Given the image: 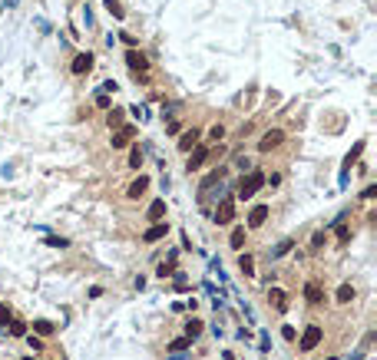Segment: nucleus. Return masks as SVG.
<instances>
[{
    "label": "nucleus",
    "mask_w": 377,
    "mask_h": 360,
    "mask_svg": "<svg viewBox=\"0 0 377 360\" xmlns=\"http://www.w3.org/2000/svg\"><path fill=\"white\" fill-rule=\"evenodd\" d=\"M262 185H265V175L258 172V169H251V172L245 175V179H242V188H239V195H242V199H251V195H255Z\"/></svg>",
    "instance_id": "f257e3e1"
},
{
    "label": "nucleus",
    "mask_w": 377,
    "mask_h": 360,
    "mask_svg": "<svg viewBox=\"0 0 377 360\" xmlns=\"http://www.w3.org/2000/svg\"><path fill=\"white\" fill-rule=\"evenodd\" d=\"M232 218H235V199H232V195H225V199L219 202V208H215V222H219V225H228Z\"/></svg>",
    "instance_id": "f03ea898"
},
{
    "label": "nucleus",
    "mask_w": 377,
    "mask_h": 360,
    "mask_svg": "<svg viewBox=\"0 0 377 360\" xmlns=\"http://www.w3.org/2000/svg\"><path fill=\"white\" fill-rule=\"evenodd\" d=\"M132 139H136V126H116V132H113V149H126Z\"/></svg>",
    "instance_id": "7ed1b4c3"
},
{
    "label": "nucleus",
    "mask_w": 377,
    "mask_h": 360,
    "mask_svg": "<svg viewBox=\"0 0 377 360\" xmlns=\"http://www.w3.org/2000/svg\"><path fill=\"white\" fill-rule=\"evenodd\" d=\"M321 337H324V334H321L318 324H308V327H304V334H301V350H314V347L321 344Z\"/></svg>",
    "instance_id": "20e7f679"
},
{
    "label": "nucleus",
    "mask_w": 377,
    "mask_h": 360,
    "mask_svg": "<svg viewBox=\"0 0 377 360\" xmlns=\"http://www.w3.org/2000/svg\"><path fill=\"white\" fill-rule=\"evenodd\" d=\"M281 142H285V132H281V129H268V132L262 136V142H258V149H262V152H271V149H278Z\"/></svg>",
    "instance_id": "39448f33"
},
{
    "label": "nucleus",
    "mask_w": 377,
    "mask_h": 360,
    "mask_svg": "<svg viewBox=\"0 0 377 360\" xmlns=\"http://www.w3.org/2000/svg\"><path fill=\"white\" fill-rule=\"evenodd\" d=\"M126 66L136 69V73H146V69H149V60H146V56L139 53L136 46H129V53H126Z\"/></svg>",
    "instance_id": "423d86ee"
},
{
    "label": "nucleus",
    "mask_w": 377,
    "mask_h": 360,
    "mask_svg": "<svg viewBox=\"0 0 377 360\" xmlns=\"http://www.w3.org/2000/svg\"><path fill=\"white\" fill-rule=\"evenodd\" d=\"M93 63H96V56L93 53H76V60H73V73L76 76H83V73H89V69H93Z\"/></svg>",
    "instance_id": "0eeeda50"
},
{
    "label": "nucleus",
    "mask_w": 377,
    "mask_h": 360,
    "mask_svg": "<svg viewBox=\"0 0 377 360\" xmlns=\"http://www.w3.org/2000/svg\"><path fill=\"white\" fill-rule=\"evenodd\" d=\"M166 235H169V225H166V222H159V225H152V228H146V235H143V242H159V238H166Z\"/></svg>",
    "instance_id": "6e6552de"
},
{
    "label": "nucleus",
    "mask_w": 377,
    "mask_h": 360,
    "mask_svg": "<svg viewBox=\"0 0 377 360\" xmlns=\"http://www.w3.org/2000/svg\"><path fill=\"white\" fill-rule=\"evenodd\" d=\"M265 218H268V205H255L248 211V225H251V228H262Z\"/></svg>",
    "instance_id": "1a4fd4ad"
},
{
    "label": "nucleus",
    "mask_w": 377,
    "mask_h": 360,
    "mask_svg": "<svg viewBox=\"0 0 377 360\" xmlns=\"http://www.w3.org/2000/svg\"><path fill=\"white\" fill-rule=\"evenodd\" d=\"M195 142H199V129H185L182 136H179V149H182V152H192Z\"/></svg>",
    "instance_id": "9d476101"
},
{
    "label": "nucleus",
    "mask_w": 377,
    "mask_h": 360,
    "mask_svg": "<svg viewBox=\"0 0 377 360\" xmlns=\"http://www.w3.org/2000/svg\"><path fill=\"white\" fill-rule=\"evenodd\" d=\"M268 301L275 304V310H288V298H285V291H278V287L268 291Z\"/></svg>",
    "instance_id": "9b49d317"
},
{
    "label": "nucleus",
    "mask_w": 377,
    "mask_h": 360,
    "mask_svg": "<svg viewBox=\"0 0 377 360\" xmlns=\"http://www.w3.org/2000/svg\"><path fill=\"white\" fill-rule=\"evenodd\" d=\"M205 159H208V149H205V146H199V149H195L192 155H188V172H192V169H199Z\"/></svg>",
    "instance_id": "f8f14e48"
},
{
    "label": "nucleus",
    "mask_w": 377,
    "mask_h": 360,
    "mask_svg": "<svg viewBox=\"0 0 377 360\" xmlns=\"http://www.w3.org/2000/svg\"><path fill=\"white\" fill-rule=\"evenodd\" d=\"M304 298H308V304H321V301H324V291H321L318 284H304Z\"/></svg>",
    "instance_id": "ddd939ff"
},
{
    "label": "nucleus",
    "mask_w": 377,
    "mask_h": 360,
    "mask_svg": "<svg viewBox=\"0 0 377 360\" xmlns=\"http://www.w3.org/2000/svg\"><path fill=\"white\" fill-rule=\"evenodd\" d=\"M162 215H166V202H162V199H156V202L149 205V211H146V218H149V222H159Z\"/></svg>",
    "instance_id": "4468645a"
},
{
    "label": "nucleus",
    "mask_w": 377,
    "mask_h": 360,
    "mask_svg": "<svg viewBox=\"0 0 377 360\" xmlns=\"http://www.w3.org/2000/svg\"><path fill=\"white\" fill-rule=\"evenodd\" d=\"M146 188H149V179H146V175H139V179L129 185V199H139V195H143Z\"/></svg>",
    "instance_id": "2eb2a0df"
},
{
    "label": "nucleus",
    "mask_w": 377,
    "mask_h": 360,
    "mask_svg": "<svg viewBox=\"0 0 377 360\" xmlns=\"http://www.w3.org/2000/svg\"><path fill=\"white\" fill-rule=\"evenodd\" d=\"M192 347V341H188V337H176V341L169 344V354H182V350H188Z\"/></svg>",
    "instance_id": "dca6fc26"
},
{
    "label": "nucleus",
    "mask_w": 377,
    "mask_h": 360,
    "mask_svg": "<svg viewBox=\"0 0 377 360\" xmlns=\"http://www.w3.org/2000/svg\"><path fill=\"white\" fill-rule=\"evenodd\" d=\"M239 268H242V274L248 278V274L255 271V258H251V255H239Z\"/></svg>",
    "instance_id": "f3484780"
},
{
    "label": "nucleus",
    "mask_w": 377,
    "mask_h": 360,
    "mask_svg": "<svg viewBox=\"0 0 377 360\" xmlns=\"http://www.w3.org/2000/svg\"><path fill=\"white\" fill-rule=\"evenodd\" d=\"M338 301H341V304H351V301H354V287L351 284H341L338 287Z\"/></svg>",
    "instance_id": "a211bd4d"
},
{
    "label": "nucleus",
    "mask_w": 377,
    "mask_h": 360,
    "mask_svg": "<svg viewBox=\"0 0 377 360\" xmlns=\"http://www.w3.org/2000/svg\"><path fill=\"white\" fill-rule=\"evenodd\" d=\"M199 334H202V321H195V317H192V321L185 324V337H188V341H195Z\"/></svg>",
    "instance_id": "6ab92c4d"
},
{
    "label": "nucleus",
    "mask_w": 377,
    "mask_h": 360,
    "mask_svg": "<svg viewBox=\"0 0 377 360\" xmlns=\"http://www.w3.org/2000/svg\"><path fill=\"white\" fill-rule=\"evenodd\" d=\"M106 10H109V13H113V17H116V20H123V17H126V10H123V7H120V0H106Z\"/></svg>",
    "instance_id": "aec40b11"
},
{
    "label": "nucleus",
    "mask_w": 377,
    "mask_h": 360,
    "mask_svg": "<svg viewBox=\"0 0 377 360\" xmlns=\"http://www.w3.org/2000/svg\"><path fill=\"white\" fill-rule=\"evenodd\" d=\"M106 123H109V129H116V126H123V109H109Z\"/></svg>",
    "instance_id": "412c9836"
},
{
    "label": "nucleus",
    "mask_w": 377,
    "mask_h": 360,
    "mask_svg": "<svg viewBox=\"0 0 377 360\" xmlns=\"http://www.w3.org/2000/svg\"><path fill=\"white\" fill-rule=\"evenodd\" d=\"M228 245H232V248H242V245H245V228H235V231H232V242H228Z\"/></svg>",
    "instance_id": "4be33fe9"
},
{
    "label": "nucleus",
    "mask_w": 377,
    "mask_h": 360,
    "mask_svg": "<svg viewBox=\"0 0 377 360\" xmlns=\"http://www.w3.org/2000/svg\"><path fill=\"white\" fill-rule=\"evenodd\" d=\"M33 330H37V334H53L57 327H53L50 321H33Z\"/></svg>",
    "instance_id": "5701e85b"
},
{
    "label": "nucleus",
    "mask_w": 377,
    "mask_h": 360,
    "mask_svg": "<svg viewBox=\"0 0 377 360\" xmlns=\"http://www.w3.org/2000/svg\"><path fill=\"white\" fill-rule=\"evenodd\" d=\"M361 152H364V142H358V146H354V149H351V152H347V159H344V169H351V162H354V159H358V155H361Z\"/></svg>",
    "instance_id": "b1692460"
},
{
    "label": "nucleus",
    "mask_w": 377,
    "mask_h": 360,
    "mask_svg": "<svg viewBox=\"0 0 377 360\" xmlns=\"http://www.w3.org/2000/svg\"><path fill=\"white\" fill-rule=\"evenodd\" d=\"M10 334H13V337H27V324H23V321H13V324H10Z\"/></svg>",
    "instance_id": "393cba45"
},
{
    "label": "nucleus",
    "mask_w": 377,
    "mask_h": 360,
    "mask_svg": "<svg viewBox=\"0 0 377 360\" xmlns=\"http://www.w3.org/2000/svg\"><path fill=\"white\" fill-rule=\"evenodd\" d=\"M7 324H10V307L0 304V330H7Z\"/></svg>",
    "instance_id": "a878e982"
},
{
    "label": "nucleus",
    "mask_w": 377,
    "mask_h": 360,
    "mask_svg": "<svg viewBox=\"0 0 377 360\" xmlns=\"http://www.w3.org/2000/svg\"><path fill=\"white\" fill-rule=\"evenodd\" d=\"M139 165H143V152L132 149V152H129V169H139Z\"/></svg>",
    "instance_id": "bb28decb"
},
{
    "label": "nucleus",
    "mask_w": 377,
    "mask_h": 360,
    "mask_svg": "<svg viewBox=\"0 0 377 360\" xmlns=\"http://www.w3.org/2000/svg\"><path fill=\"white\" fill-rule=\"evenodd\" d=\"M291 248V242H281V245H278V248H271V258H281L285 255V251H288Z\"/></svg>",
    "instance_id": "cd10ccee"
},
{
    "label": "nucleus",
    "mask_w": 377,
    "mask_h": 360,
    "mask_svg": "<svg viewBox=\"0 0 377 360\" xmlns=\"http://www.w3.org/2000/svg\"><path fill=\"white\" fill-rule=\"evenodd\" d=\"M96 106H100V109H109V93H100V96H96Z\"/></svg>",
    "instance_id": "c85d7f7f"
},
{
    "label": "nucleus",
    "mask_w": 377,
    "mask_h": 360,
    "mask_svg": "<svg viewBox=\"0 0 377 360\" xmlns=\"http://www.w3.org/2000/svg\"><path fill=\"white\" fill-rule=\"evenodd\" d=\"M347 238H351V231H347V228H344V225H338V242H341V245H344V242H347Z\"/></svg>",
    "instance_id": "c756f323"
},
{
    "label": "nucleus",
    "mask_w": 377,
    "mask_h": 360,
    "mask_svg": "<svg viewBox=\"0 0 377 360\" xmlns=\"http://www.w3.org/2000/svg\"><path fill=\"white\" fill-rule=\"evenodd\" d=\"M100 89H103V93H116V89H120V86H116V80H106V83H103Z\"/></svg>",
    "instance_id": "7c9ffc66"
},
{
    "label": "nucleus",
    "mask_w": 377,
    "mask_h": 360,
    "mask_svg": "<svg viewBox=\"0 0 377 360\" xmlns=\"http://www.w3.org/2000/svg\"><path fill=\"white\" fill-rule=\"evenodd\" d=\"M361 199H377V185H367V188H364V195H361Z\"/></svg>",
    "instance_id": "2f4dec72"
},
{
    "label": "nucleus",
    "mask_w": 377,
    "mask_h": 360,
    "mask_svg": "<svg viewBox=\"0 0 377 360\" xmlns=\"http://www.w3.org/2000/svg\"><path fill=\"white\" fill-rule=\"evenodd\" d=\"M208 136H212V139H222V136H225V129H222V126H212V132H208Z\"/></svg>",
    "instance_id": "473e14b6"
},
{
    "label": "nucleus",
    "mask_w": 377,
    "mask_h": 360,
    "mask_svg": "<svg viewBox=\"0 0 377 360\" xmlns=\"http://www.w3.org/2000/svg\"><path fill=\"white\" fill-rule=\"evenodd\" d=\"M327 360H338V357H327Z\"/></svg>",
    "instance_id": "72a5a7b5"
}]
</instances>
